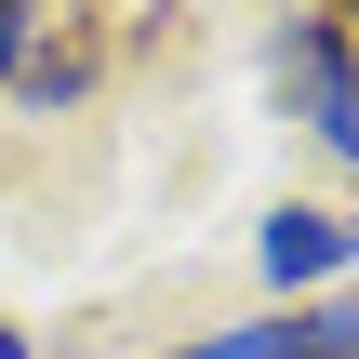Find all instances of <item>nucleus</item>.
Here are the masks:
<instances>
[{
	"label": "nucleus",
	"instance_id": "obj_1",
	"mask_svg": "<svg viewBox=\"0 0 359 359\" xmlns=\"http://www.w3.org/2000/svg\"><path fill=\"white\" fill-rule=\"evenodd\" d=\"M266 107L346 173L359 160V27L346 13H280L266 27Z\"/></svg>",
	"mask_w": 359,
	"mask_h": 359
},
{
	"label": "nucleus",
	"instance_id": "obj_2",
	"mask_svg": "<svg viewBox=\"0 0 359 359\" xmlns=\"http://www.w3.org/2000/svg\"><path fill=\"white\" fill-rule=\"evenodd\" d=\"M253 280H266V306L280 293H346V213L333 200H280L253 226Z\"/></svg>",
	"mask_w": 359,
	"mask_h": 359
},
{
	"label": "nucleus",
	"instance_id": "obj_3",
	"mask_svg": "<svg viewBox=\"0 0 359 359\" xmlns=\"http://www.w3.org/2000/svg\"><path fill=\"white\" fill-rule=\"evenodd\" d=\"M80 93H93V53H80V40H53V27H40V40H27V67H13V93H0V107H40V120H53V107H80Z\"/></svg>",
	"mask_w": 359,
	"mask_h": 359
},
{
	"label": "nucleus",
	"instance_id": "obj_4",
	"mask_svg": "<svg viewBox=\"0 0 359 359\" xmlns=\"http://www.w3.org/2000/svg\"><path fill=\"white\" fill-rule=\"evenodd\" d=\"M160 359H293V320H280V306H253V320H226V333H187V346H160Z\"/></svg>",
	"mask_w": 359,
	"mask_h": 359
},
{
	"label": "nucleus",
	"instance_id": "obj_5",
	"mask_svg": "<svg viewBox=\"0 0 359 359\" xmlns=\"http://www.w3.org/2000/svg\"><path fill=\"white\" fill-rule=\"evenodd\" d=\"M293 320V359H359V306L346 293H306V306H280Z\"/></svg>",
	"mask_w": 359,
	"mask_h": 359
},
{
	"label": "nucleus",
	"instance_id": "obj_6",
	"mask_svg": "<svg viewBox=\"0 0 359 359\" xmlns=\"http://www.w3.org/2000/svg\"><path fill=\"white\" fill-rule=\"evenodd\" d=\"M40 27H53L40 0H0V93H13V67H27V40H40ZM0 120H13V107H0Z\"/></svg>",
	"mask_w": 359,
	"mask_h": 359
},
{
	"label": "nucleus",
	"instance_id": "obj_7",
	"mask_svg": "<svg viewBox=\"0 0 359 359\" xmlns=\"http://www.w3.org/2000/svg\"><path fill=\"white\" fill-rule=\"evenodd\" d=\"M306 13H359V0H306Z\"/></svg>",
	"mask_w": 359,
	"mask_h": 359
}]
</instances>
